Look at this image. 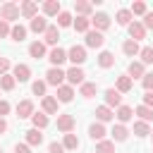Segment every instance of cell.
Listing matches in <instances>:
<instances>
[{"mask_svg": "<svg viewBox=\"0 0 153 153\" xmlns=\"http://www.w3.org/2000/svg\"><path fill=\"white\" fill-rule=\"evenodd\" d=\"M67 79V72H62L60 67H50L48 72H45V84H50V86H62V81Z\"/></svg>", "mask_w": 153, "mask_h": 153, "instance_id": "6da1fadb", "label": "cell"}, {"mask_svg": "<svg viewBox=\"0 0 153 153\" xmlns=\"http://www.w3.org/2000/svg\"><path fill=\"white\" fill-rule=\"evenodd\" d=\"M19 14H22V7H17L14 2H5V5L0 7V19H5V22L19 19Z\"/></svg>", "mask_w": 153, "mask_h": 153, "instance_id": "7a4b0ae2", "label": "cell"}, {"mask_svg": "<svg viewBox=\"0 0 153 153\" xmlns=\"http://www.w3.org/2000/svg\"><path fill=\"white\" fill-rule=\"evenodd\" d=\"M67 60H72L74 67L84 65V62H86V48H84V45H72V48L67 50Z\"/></svg>", "mask_w": 153, "mask_h": 153, "instance_id": "3957f363", "label": "cell"}, {"mask_svg": "<svg viewBox=\"0 0 153 153\" xmlns=\"http://www.w3.org/2000/svg\"><path fill=\"white\" fill-rule=\"evenodd\" d=\"M105 105L108 108H120L122 105V93L117 88H108L105 91Z\"/></svg>", "mask_w": 153, "mask_h": 153, "instance_id": "277c9868", "label": "cell"}, {"mask_svg": "<svg viewBox=\"0 0 153 153\" xmlns=\"http://www.w3.org/2000/svg\"><path fill=\"white\" fill-rule=\"evenodd\" d=\"M103 43H105V36L100 31H88L86 33V45L88 48H103Z\"/></svg>", "mask_w": 153, "mask_h": 153, "instance_id": "5b68a950", "label": "cell"}, {"mask_svg": "<svg viewBox=\"0 0 153 153\" xmlns=\"http://www.w3.org/2000/svg\"><path fill=\"white\" fill-rule=\"evenodd\" d=\"M12 76H14L17 81H29V79H31V67H29V65H14Z\"/></svg>", "mask_w": 153, "mask_h": 153, "instance_id": "8992f818", "label": "cell"}, {"mask_svg": "<svg viewBox=\"0 0 153 153\" xmlns=\"http://www.w3.org/2000/svg\"><path fill=\"white\" fill-rule=\"evenodd\" d=\"M91 24L96 26V31H100V33H103V31H105V29L110 26V17H108L105 12H98V14H96V17L91 19Z\"/></svg>", "mask_w": 153, "mask_h": 153, "instance_id": "52a82bcc", "label": "cell"}, {"mask_svg": "<svg viewBox=\"0 0 153 153\" xmlns=\"http://www.w3.org/2000/svg\"><path fill=\"white\" fill-rule=\"evenodd\" d=\"M129 36H131V41H141V38H146V29H143V24L141 22H131L129 24Z\"/></svg>", "mask_w": 153, "mask_h": 153, "instance_id": "ba28073f", "label": "cell"}, {"mask_svg": "<svg viewBox=\"0 0 153 153\" xmlns=\"http://www.w3.org/2000/svg\"><path fill=\"white\" fill-rule=\"evenodd\" d=\"M84 76H86V74H84L81 67H72V69H67V81H69L72 86H74V84L81 86V84H84Z\"/></svg>", "mask_w": 153, "mask_h": 153, "instance_id": "9c48e42d", "label": "cell"}, {"mask_svg": "<svg viewBox=\"0 0 153 153\" xmlns=\"http://www.w3.org/2000/svg\"><path fill=\"white\" fill-rule=\"evenodd\" d=\"M57 129L65 131V134H69L74 129V117L72 115H57Z\"/></svg>", "mask_w": 153, "mask_h": 153, "instance_id": "30bf717a", "label": "cell"}, {"mask_svg": "<svg viewBox=\"0 0 153 153\" xmlns=\"http://www.w3.org/2000/svg\"><path fill=\"white\" fill-rule=\"evenodd\" d=\"M48 60H50V65H53V67H60V65L67 60V53H65L62 48H53V50H50V55H48Z\"/></svg>", "mask_w": 153, "mask_h": 153, "instance_id": "8fae6325", "label": "cell"}, {"mask_svg": "<svg viewBox=\"0 0 153 153\" xmlns=\"http://www.w3.org/2000/svg\"><path fill=\"white\" fill-rule=\"evenodd\" d=\"M105 134H108V131H105V127H103L100 122H96V124L88 127V136H91L93 141H105Z\"/></svg>", "mask_w": 153, "mask_h": 153, "instance_id": "7c38bea8", "label": "cell"}, {"mask_svg": "<svg viewBox=\"0 0 153 153\" xmlns=\"http://www.w3.org/2000/svg\"><path fill=\"white\" fill-rule=\"evenodd\" d=\"M22 14H24L26 19H36V17H38V5H36L33 0H26V2L22 5Z\"/></svg>", "mask_w": 153, "mask_h": 153, "instance_id": "4fadbf2b", "label": "cell"}, {"mask_svg": "<svg viewBox=\"0 0 153 153\" xmlns=\"http://www.w3.org/2000/svg\"><path fill=\"white\" fill-rule=\"evenodd\" d=\"M43 12H45L48 17H57V14L62 12L60 0H48V2H43Z\"/></svg>", "mask_w": 153, "mask_h": 153, "instance_id": "5bb4252c", "label": "cell"}, {"mask_svg": "<svg viewBox=\"0 0 153 153\" xmlns=\"http://www.w3.org/2000/svg\"><path fill=\"white\" fill-rule=\"evenodd\" d=\"M122 53H124L127 57H134V55H139V53H141V48H139V43H136V41L127 38V41L122 43Z\"/></svg>", "mask_w": 153, "mask_h": 153, "instance_id": "9a60e30c", "label": "cell"}, {"mask_svg": "<svg viewBox=\"0 0 153 153\" xmlns=\"http://www.w3.org/2000/svg\"><path fill=\"white\" fill-rule=\"evenodd\" d=\"M17 115L19 117H33V103L31 100H19L17 103Z\"/></svg>", "mask_w": 153, "mask_h": 153, "instance_id": "2e32d148", "label": "cell"}, {"mask_svg": "<svg viewBox=\"0 0 153 153\" xmlns=\"http://www.w3.org/2000/svg\"><path fill=\"white\" fill-rule=\"evenodd\" d=\"M96 117H98V122L103 124V122H110V120L115 117V112H112V108H108V105H100V108H96Z\"/></svg>", "mask_w": 153, "mask_h": 153, "instance_id": "e0dca14e", "label": "cell"}, {"mask_svg": "<svg viewBox=\"0 0 153 153\" xmlns=\"http://www.w3.org/2000/svg\"><path fill=\"white\" fill-rule=\"evenodd\" d=\"M29 55H31V57H36V60H41V57L45 55V43H41V41H33V43L29 45Z\"/></svg>", "mask_w": 153, "mask_h": 153, "instance_id": "ac0fdd59", "label": "cell"}, {"mask_svg": "<svg viewBox=\"0 0 153 153\" xmlns=\"http://www.w3.org/2000/svg\"><path fill=\"white\" fill-rule=\"evenodd\" d=\"M72 98H74V88H72V86H65V84H62V86L57 88V100H60V103H69Z\"/></svg>", "mask_w": 153, "mask_h": 153, "instance_id": "d6986e66", "label": "cell"}, {"mask_svg": "<svg viewBox=\"0 0 153 153\" xmlns=\"http://www.w3.org/2000/svg\"><path fill=\"white\" fill-rule=\"evenodd\" d=\"M117 120H120V124H124V122H129L131 117H134V110L129 108V105H120L117 108V115H115Z\"/></svg>", "mask_w": 153, "mask_h": 153, "instance_id": "ffe728a7", "label": "cell"}, {"mask_svg": "<svg viewBox=\"0 0 153 153\" xmlns=\"http://www.w3.org/2000/svg\"><path fill=\"white\" fill-rule=\"evenodd\" d=\"M26 143H29V146H41V143H43L41 129H29V131H26Z\"/></svg>", "mask_w": 153, "mask_h": 153, "instance_id": "44dd1931", "label": "cell"}, {"mask_svg": "<svg viewBox=\"0 0 153 153\" xmlns=\"http://www.w3.org/2000/svg\"><path fill=\"white\" fill-rule=\"evenodd\" d=\"M127 72H129V79H131V76H134V79H136V76H141V79L146 76V72H143V62H129Z\"/></svg>", "mask_w": 153, "mask_h": 153, "instance_id": "7402d4cb", "label": "cell"}, {"mask_svg": "<svg viewBox=\"0 0 153 153\" xmlns=\"http://www.w3.org/2000/svg\"><path fill=\"white\" fill-rule=\"evenodd\" d=\"M33 33H45V29H48V22L43 19V17H36V19H31V26H29Z\"/></svg>", "mask_w": 153, "mask_h": 153, "instance_id": "603a6c76", "label": "cell"}, {"mask_svg": "<svg viewBox=\"0 0 153 153\" xmlns=\"http://www.w3.org/2000/svg\"><path fill=\"white\" fill-rule=\"evenodd\" d=\"M98 65H100L103 69L112 67V65H115V55H112V53H108V50H103V53L98 55Z\"/></svg>", "mask_w": 153, "mask_h": 153, "instance_id": "cb8c5ba5", "label": "cell"}, {"mask_svg": "<svg viewBox=\"0 0 153 153\" xmlns=\"http://www.w3.org/2000/svg\"><path fill=\"white\" fill-rule=\"evenodd\" d=\"M127 136H129V129L124 124H115L112 127V139L115 141H127Z\"/></svg>", "mask_w": 153, "mask_h": 153, "instance_id": "d4e9b609", "label": "cell"}, {"mask_svg": "<svg viewBox=\"0 0 153 153\" xmlns=\"http://www.w3.org/2000/svg\"><path fill=\"white\" fill-rule=\"evenodd\" d=\"M74 10L79 12V17H86V14H91L93 5H91V2H86V0H76V2H74Z\"/></svg>", "mask_w": 153, "mask_h": 153, "instance_id": "484cf974", "label": "cell"}, {"mask_svg": "<svg viewBox=\"0 0 153 153\" xmlns=\"http://www.w3.org/2000/svg\"><path fill=\"white\" fill-rule=\"evenodd\" d=\"M72 26H74L76 31H81V33H88V26H91V19H88V17H76Z\"/></svg>", "mask_w": 153, "mask_h": 153, "instance_id": "4316f807", "label": "cell"}, {"mask_svg": "<svg viewBox=\"0 0 153 153\" xmlns=\"http://www.w3.org/2000/svg\"><path fill=\"white\" fill-rule=\"evenodd\" d=\"M12 41H17V43H22L24 38H26V26H22V24H14L12 26Z\"/></svg>", "mask_w": 153, "mask_h": 153, "instance_id": "83f0119b", "label": "cell"}, {"mask_svg": "<svg viewBox=\"0 0 153 153\" xmlns=\"http://www.w3.org/2000/svg\"><path fill=\"white\" fill-rule=\"evenodd\" d=\"M60 41V31H57V26H48L45 29V43L48 45H55Z\"/></svg>", "mask_w": 153, "mask_h": 153, "instance_id": "f1b7e54d", "label": "cell"}, {"mask_svg": "<svg viewBox=\"0 0 153 153\" xmlns=\"http://www.w3.org/2000/svg\"><path fill=\"white\" fill-rule=\"evenodd\" d=\"M131 86H134V84H131L129 74H127V76H120V79H117V86H115V88H117L120 93H129V91H131Z\"/></svg>", "mask_w": 153, "mask_h": 153, "instance_id": "f546056e", "label": "cell"}, {"mask_svg": "<svg viewBox=\"0 0 153 153\" xmlns=\"http://www.w3.org/2000/svg\"><path fill=\"white\" fill-rule=\"evenodd\" d=\"M43 110H45L48 115H55V112H57V98L45 96V98H43Z\"/></svg>", "mask_w": 153, "mask_h": 153, "instance_id": "4dcf8cb0", "label": "cell"}, {"mask_svg": "<svg viewBox=\"0 0 153 153\" xmlns=\"http://www.w3.org/2000/svg\"><path fill=\"white\" fill-rule=\"evenodd\" d=\"M31 122H33V129H45V127H48V115H43V112H33Z\"/></svg>", "mask_w": 153, "mask_h": 153, "instance_id": "1f68e13d", "label": "cell"}, {"mask_svg": "<svg viewBox=\"0 0 153 153\" xmlns=\"http://www.w3.org/2000/svg\"><path fill=\"white\" fill-rule=\"evenodd\" d=\"M131 17H134L131 10H120V12H117V24H120V26H129V24H131Z\"/></svg>", "mask_w": 153, "mask_h": 153, "instance_id": "d6a6232c", "label": "cell"}, {"mask_svg": "<svg viewBox=\"0 0 153 153\" xmlns=\"http://www.w3.org/2000/svg\"><path fill=\"white\" fill-rule=\"evenodd\" d=\"M96 91H98V86H96L93 81H84V84H81V96H84V98H93Z\"/></svg>", "mask_w": 153, "mask_h": 153, "instance_id": "836d02e7", "label": "cell"}, {"mask_svg": "<svg viewBox=\"0 0 153 153\" xmlns=\"http://www.w3.org/2000/svg\"><path fill=\"white\" fill-rule=\"evenodd\" d=\"M14 84H17V79H14L12 74L0 76V88H2V91H12V88H14Z\"/></svg>", "mask_w": 153, "mask_h": 153, "instance_id": "e575fe53", "label": "cell"}, {"mask_svg": "<svg viewBox=\"0 0 153 153\" xmlns=\"http://www.w3.org/2000/svg\"><path fill=\"white\" fill-rule=\"evenodd\" d=\"M62 146H65L67 151H74V148H79V139H76V134H65V141H62Z\"/></svg>", "mask_w": 153, "mask_h": 153, "instance_id": "d590c367", "label": "cell"}, {"mask_svg": "<svg viewBox=\"0 0 153 153\" xmlns=\"http://www.w3.org/2000/svg\"><path fill=\"white\" fill-rule=\"evenodd\" d=\"M134 112L141 117V122H151V120H153V110H151V108H146V105H139Z\"/></svg>", "mask_w": 153, "mask_h": 153, "instance_id": "8d00e7d4", "label": "cell"}, {"mask_svg": "<svg viewBox=\"0 0 153 153\" xmlns=\"http://www.w3.org/2000/svg\"><path fill=\"white\" fill-rule=\"evenodd\" d=\"M134 134H136V136H148V134H151L148 122H141V120H139V122H134Z\"/></svg>", "mask_w": 153, "mask_h": 153, "instance_id": "74e56055", "label": "cell"}, {"mask_svg": "<svg viewBox=\"0 0 153 153\" xmlns=\"http://www.w3.org/2000/svg\"><path fill=\"white\" fill-rule=\"evenodd\" d=\"M139 55H141V62H143V65H153V48H151V45L141 48Z\"/></svg>", "mask_w": 153, "mask_h": 153, "instance_id": "f35d334b", "label": "cell"}, {"mask_svg": "<svg viewBox=\"0 0 153 153\" xmlns=\"http://www.w3.org/2000/svg\"><path fill=\"white\" fill-rule=\"evenodd\" d=\"M96 153H115V143L112 141H98Z\"/></svg>", "mask_w": 153, "mask_h": 153, "instance_id": "ab89813d", "label": "cell"}, {"mask_svg": "<svg viewBox=\"0 0 153 153\" xmlns=\"http://www.w3.org/2000/svg\"><path fill=\"white\" fill-rule=\"evenodd\" d=\"M72 24H74V19H72L69 12H60L57 14V26H72Z\"/></svg>", "mask_w": 153, "mask_h": 153, "instance_id": "60d3db41", "label": "cell"}, {"mask_svg": "<svg viewBox=\"0 0 153 153\" xmlns=\"http://www.w3.org/2000/svg\"><path fill=\"white\" fill-rule=\"evenodd\" d=\"M31 91H33L36 96H43V98H45V81H41V79L33 81V84H31Z\"/></svg>", "mask_w": 153, "mask_h": 153, "instance_id": "b9f144b4", "label": "cell"}, {"mask_svg": "<svg viewBox=\"0 0 153 153\" xmlns=\"http://www.w3.org/2000/svg\"><path fill=\"white\" fill-rule=\"evenodd\" d=\"M146 12H148V10H146V2L139 0V2L131 5V14H143V17H146Z\"/></svg>", "mask_w": 153, "mask_h": 153, "instance_id": "7bdbcfd3", "label": "cell"}, {"mask_svg": "<svg viewBox=\"0 0 153 153\" xmlns=\"http://www.w3.org/2000/svg\"><path fill=\"white\" fill-rule=\"evenodd\" d=\"M10 33H12V26H10V22L0 19V38H5V36H10Z\"/></svg>", "mask_w": 153, "mask_h": 153, "instance_id": "ee69618b", "label": "cell"}, {"mask_svg": "<svg viewBox=\"0 0 153 153\" xmlns=\"http://www.w3.org/2000/svg\"><path fill=\"white\" fill-rule=\"evenodd\" d=\"M48 153H65V146L57 143V141H53V143L48 146Z\"/></svg>", "mask_w": 153, "mask_h": 153, "instance_id": "f6af8a7d", "label": "cell"}, {"mask_svg": "<svg viewBox=\"0 0 153 153\" xmlns=\"http://www.w3.org/2000/svg\"><path fill=\"white\" fill-rule=\"evenodd\" d=\"M141 84H143L146 91H153V74H146V76L141 79Z\"/></svg>", "mask_w": 153, "mask_h": 153, "instance_id": "bcb514c9", "label": "cell"}, {"mask_svg": "<svg viewBox=\"0 0 153 153\" xmlns=\"http://www.w3.org/2000/svg\"><path fill=\"white\" fill-rule=\"evenodd\" d=\"M143 29H153V12H146V17H143Z\"/></svg>", "mask_w": 153, "mask_h": 153, "instance_id": "7dc6e473", "label": "cell"}, {"mask_svg": "<svg viewBox=\"0 0 153 153\" xmlns=\"http://www.w3.org/2000/svg\"><path fill=\"white\" fill-rule=\"evenodd\" d=\"M7 69H10V60L7 57H0V76H5Z\"/></svg>", "mask_w": 153, "mask_h": 153, "instance_id": "c3c4849f", "label": "cell"}, {"mask_svg": "<svg viewBox=\"0 0 153 153\" xmlns=\"http://www.w3.org/2000/svg\"><path fill=\"white\" fill-rule=\"evenodd\" d=\"M14 153H31V146L29 143H17L14 146Z\"/></svg>", "mask_w": 153, "mask_h": 153, "instance_id": "681fc988", "label": "cell"}, {"mask_svg": "<svg viewBox=\"0 0 153 153\" xmlns=\"http://www.w3.org/2000/svg\"><path fill=\"white\" fill-rule=\"evenodd\" d=\"M143 105L153 110V91H146V96H143Z\"/></svg>", "mask_w": 153, "mask_h": 153, "instance_id": "f907efd6", "label": "cell"}, {"mask_svg": "<svg viewBox=\"0 0 153 153\" xmlns=\"http://www.w3.org/2000/svg\"><path fill=\"white\" fill-rule=\"evenodd\" d=\"M7 112H10V103H7V100H0V117L7 115Z\"/></svg>", "mask_w": 153, "mask_h": 153, "instance_id": "816d5d0a", "label": "cell"}, {"mask_svg": "<svg viewBox=\"0 0 153 153\" xmlns=\"http://www.w3.org/2000/svg\"><path fill=\"white\" fill-rule=\"evenodd\" d=\"M7 131V122H5V117H0V134H5Z\"/></svg>", "mask_w": 153, "mask_h": 153, "instance_id": "f5cc1de1", "label": "cell"}, {"mask_svg": "<svg viewBox=\"0 0 153 153\" xmlns=\"http://www.w3.org/2000/svg\"><path fill=\"white\" fill-rule=\"evenodd\" d=\"M151 136H153V131H151Z\"/></svg>", "mask_w": 153, "mask_h": 153, "instance_id": "db71d44e", "label": "cell"}, {"mask_svg": "<svg viewBox=\"0 0 153 153\" xmlns=\"http://www.w3.org/2000/svg\"><path fill=\"white\" fill-rule=\"evenodd\" d=\"M0 153H2V148H0Z\"/></svg>", "mask_w": 153, "mask_h": 153, "instance_id": "11a10c76", "label": "cell"}, {"mask_svg": "<svg viewBox=\"0 0 153 153\" xmlns=\"http://www.w3.org/2000/svg\"><path fill=\"white\" fill-rule=\"evenodd\" d=\"M0 91H2V88H0Z\"/></svg>", "mask_w": 153, "mask_h": 153, "instance_id": "9f6ffc18", "label": "cell"}]
</instances>
